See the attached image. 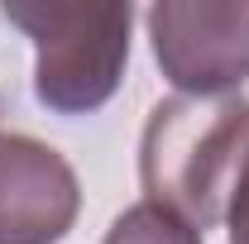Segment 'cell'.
<instances>
[{"mask_svg": "<svg viewBox=\"0 0 249 244\" xmlns=\"http://www.w3.org/2000/svg\"><path fill=\"white\" fill-rule=\"evenodd\" d=\"M144 19L154 58L178 96H225L249 77V5L163 0Z\"/></svg>", "mask_w": 249, "mask_h": 244, "instance_id": "3", "label": "cell"}, {"mask_svg": "<svg viewBox=\"0 0 249 244\" xmlns=\"http://www.w3.org/2000/svg\"><path fill=\"white\" fill-rule=\"evenodd\" d=\"M0 15L34 38V91L58 115L101 110L129 62L134 10L120 0H15Z\"/></svg>", "mask_w": 249, "mask_h": 244, "instance_id": "2", "label": "cell"}, {"mask_svg": "<svg viewBox=\"0 0 249 244\" xmlns=\"http://www.w3.org/2000/svg\"><path fill=\"white\" fill-rule=\"evenodd\" d=\"M225 225H230V244H249V163H245V173H240V182H235Z\"/></svg>", "mask_w": 249, "mask_h": 244, "instance_id": "6", "label": "cell"}, {"mask_svg": "<svg viewBox=\"0 0 249 244\" xmlns=\"http://www.w3.org/2000/svg\"><path fill=\"white\" fill-rule=\"evenodd\" d=\"M77 211L72 163L34 134H0V244H58Z\"/></svg>", "mask_w": 249, "mask_h": 244, "instance_id": "4", "label": "cell"}, {"mask_svg": "<svg viewBox=\"0 0 249 244\" xmlns=\"http://www.w3.org/2000/svg\"><path fill=\"white\" fill-rule=\"evenodd\" d=\"M106 244H201V230H192L182 215L154 201H134L129 211L115 215Z\"/></svg>", "mask_w": 249, "mask_h": 244, "instance_id": "5", "label": "cell"}, {"mask_svg": "<svg viewBox=\"0 0 249 244\" xmlns=\"http://www.w3.org/2000/svg\"><path fill=\"white\" fill-rule=\"evenodd\" d=\"M249 163V101L225 96H168L149 110L139 139L144 201L168 206L192 230L220 225L235 182Z\"/></svg>", "mask_w": 249, "mask_h": 244, "instance_id": "1", "label": "cell"}]
</instances>
